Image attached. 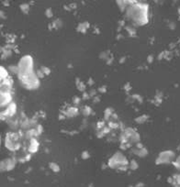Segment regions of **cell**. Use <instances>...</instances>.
Here are the masks:
<instances>
[{"label": "cell", "instance_id": "1", "mask_svg": "<svg viewBox=\"0 0 180 187\" xmlns=\"http://www.w3.org/2000/svg\"><path fill=\"white\" fill-rule=\"evenodd\" d=\"M129 16L135 22L140 25H143L147 23V6L137 4L132 6L129 9Z\"/></svg>", "mask_w": 180, "mask_h": 187}, {"label": "cell", "instance_id": "2", "mask_svg": "<svg viewBox=\"0 0 180 187\" xmlns=\"http://www.w3.org/2000/svg\"><path fill=\"white\" fill-rule=\"evenodd\" d=\"M126 164H127L126 158L121 153L115 154L110 160V166L111 168H118V167H122Z\"/></svg>", "mask_w": 180, "mask_h": 187}, {"label": "cell", "instance_id": "3", "mask_svg": "<svg viewBox=\"0 0 180 187\" xmlns=\"http://www.w3.org/2000/svg\"><path fill=\"white\" fill-rule=\"evenodd\" d=\"M173 157H174V153L172 151H164V152H162L159 155V158L157 159L156 162L157 163H166V162H169L172 160Z\"/></svg>", "mask_w": 180, "mask_h": 187}, {"label": "cell", "instance_id": "4", "mask_svg": "<svg viewBox=\"0 0 180 187\" xmlns=\"http://www.w3.org/2000/svg\"><path fill=\"white\" fill-rule=\"evenodd\" d=\"M11 101V95L8 92L1 93V107L7 106Z\"/></svg>", "mask_w": 180, "mask_h": 187}, {"label": "cell", "instance_id": "5", "mask_svg": "<svg viewBox=\"0 0 180 187\" xmlns=\"http://www.w3.org/2000/svg\"><path fill=\"white\" fill-rule=\"evenodd\" d=\"M16 112V105L11 103L6 109L5 111V115L6 116H12V115H14V113Z\"/></svg>", "mask_w": 180, "mask_h": 187}, {"label": "cell", "instance_id": "6", "mask_svg": "<svg viewBox=\"0 0 180 187\" xmlns=\"http://www.w3.org/2000/svg\"><path fill=\"white\" fill-rule=\"evenodd\" d=\"M37 148H38V142L35 139H32V145H31V147H29V150H31L32 152L36 151Z\"/></svg>", "mask_w": 180, "mask_h": 187}, {"label": "cell", "instance_id": "7", "mask_svg": "<svg viewBox=\"0 0 180 187\" xmlns=\"http://www.w3.org/2000/svg\"><path fill=\"white\" fill-rule=\"evenodd\" d=\"M7 75H8V74L5 73V70H4V68L2 67V68H1V78H2V80L5 79V78H7Z\"/></svg>", "mask_w": 180, "mask_h": 187}, {"label": "cell", "instance_id": "8", "mask_svg": "<svg viewBox=\"0 0 180 187\" xmlns=\"http://www.w3.org/2000/svg\"><path fill=\"white\" fill-rule=\"evenodd\" d=\"M50 166H51V168H52V169L54 171H59V167H58L56 164H54V163H52Z\"/></svg>", "mask_w": 180, "mask_h": 187}, {"label": "cell", "instance_id": "9", "mask_svg": "<svg viewBox=\"0 0 180 187\" xmlns=\"http://www.w3.org/2000/svg\"><path fill=\"white\" fill-rule=\"evenodd\" d=\"M132 164H133V165H136V163H135V162H134V161L132 162ZM137 167H138V166H131L130 168H131V169H133V170H135V169H136Z\"/></svg>", "mask_w": 180, "mask_h": 187}]
</instances>
